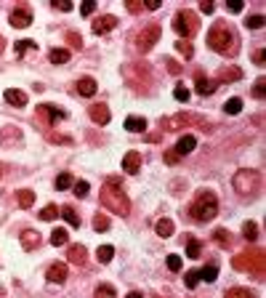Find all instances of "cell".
<instances>
[{
    "mask_svg": "<svg viewBox=\"0 0 266 298\" xmlns=\"http://www.w3.org/2000/svg\"><path fill=\"white\" fill-rule=\"evenodd\" d=\"M101 205H104V208H109L112 213H118V216H128V213H131V200H128V195L122 192V184H120L118 176H112V178L104 181V187H101Z\"/></svg>",
    "mask_w": 266,
    "mask_h": 298,
    "instance_id": "cell-1",
    "label": "cell"
},
{
    "mask_svg": "<svg viewBox=\"0 0 266 298\" xmlns=\"http://www.w3.org/2000/svg\"><path fill=\"white\" fill-rule=\"evenodd\" d=\"M207 45L221 56H235L237 54V32L232 30V24L218 22L207 32Z\"/></svg>",
    "mask_w": 266,
    "mask_h": 298,
    "instance_id": "cell-2",
    "label": "cell"
},
{
    "mask_svg": "<svg viewBox=\"0 0 266 298\" xmlns=\"http://www.w3.org/2000/svg\"><path fill=\"white\" fill-rule=\"evenodd\" d=\"M189 213H192L194 221H213V218L218 216V197L213 195L210 189L197 192V197H194Z\"/></svg>",
    "mask_w": 266,
    "mask_h": 298,
    "instance_id": "cell-3",
    "label": "cell"
},
{
    "mask_svg": "<svg viewBox=\"0 0 266 298\" xmlns=\"http://www.w3.org/2000/svg\"><path fill=\"white\" fill-rule=\"evenodd\" d=\"M173 30H176L181 37H186V40H189L194 32L200 30L197 14H192V11H178V14L173 16Z\"/></svg>",
    "mask_w": 266,
    "mask_h": 298,
    "instance_id": "cell-4",
    "label": "cell"
},
{
    "mask_svg": "<svg viewBox=\"0 0 266 298\" xmlns=\"http://www.w3.org/2000/svg\"><path fill=\"white\" fill-rule=\"evenodd\" d=\"M232 187L237 189V195L248 197V195H253V192L258 189V173H256V170H248V168L237 170L235 178H232Z\"/></svg>",
    "mask_w": 266,
    "mask_h": 298,
    "instance_id": "cell-5",
    "label": "cell"
},
{
    "mask_svg": "<svg viewBox=\"0 0 266 298\" xmlns=\"http://www.w3.org/2000/svg\"><path fill=\"white\" fill-rule=\"evenodd\" d=\"M160 24H149V27H144L139 32V37H136V48L141 51V54H147V51H152L154 45H157L160 40Z\"/></svg>",
    "mask_w": 266,
    "mask_h": 298,
    "instance_id": "cell-6",
    "label": "cell"
},
{
    "mask_svg": "<svg viewBox=\"0 0 266 298\" xmlns=\"http://www.w3.org/2000/svg\"><path fill=\"white\" fill-rule=\"evenodd\" d=\"M261 266H264V253H239L235 258V269L239 271H253L256 269L261 274Z\"/></svg>",
    "mask_w": 266,
    "mask_h": 298,
    "instance_id": "cell-7",
    "label": "cell"
},
{
    "mask_svg": "<svg viewBox=\"0 0 266 298\" xmlns=\"http://www.w3.org/2000/svg\"><path fill=\"white\" fill-rule=\"evenodd\" d=\"M37 115L40 117H45V123H59V120H64L67 117V112H64L61 107H56V104H43V107H37Z\"/></svg>",
    "mask_w": 266,
    "mask_h": 298,
    "instance_id": "cell-8",
    "label": "cell"
},
{
    "mask_svg": "<svg viewBox=\"0 0 266 298\" xmlns=\"http://www.w3.org/2000/svg\"><path fill=\"white\" fill-rule=\"evenodd\" d=\"M115 27H118V16L107 14V16H101L93 22V35H107V32H112Z\"/></svg>",
    "mask_w": 266,
    "mask_h": 298,
    "instance_id": "cell-9",
    "label": "cell"
},
{
    "mask_svg": "<svg viewBox=\"0 0 266 298\" xmlns=\"http://www.w3.org/2000/svg\"><path fill=\"white\" fill-rule=\"evenodd\" d=\"M11 24L19 27V30L30 27V24H32V11L30 8H16L14 14H11Z\"/></svg>",
    "mask_w": 266,
    "mask_h": 298,
    "instance_id": "cell-10",
    "label": "cell"
},
{
    "mask_svg": "<svg viewBox=\"0 0 266 298\" xmlns=\"http://www.w3.org/2000/svg\"><path fill=\"white\" fill-rule=\"evenodd\" d=\"M88 115H90V120H93L96 125H107V123H109V109H107V104H93V107L88 109Z\"/></svg>",
    "mask_w": 266,
    "mask_h": 298,
    "instance_id": "cell-11",
    "label": "cell"
},
{
    "mask_svg": "<svg viewBox=\"0 0 266 298\" xmlns=\"http://www.w3.org/2000/svg\"><path fill=\"white\" fill-rule=\"evenodd\" d=\"M48 282L54 285H61L64 280H67V264H54V266H48Z\"/></svg>",
    "mask_w": 266,
    "mask_h": 298,
    "instance_id": "cell-12",
    "label": "cell"
},
{
    "mask_svg": "<svg viewBox=\"0 0 266 298\" xmlns=\"http://www.w3.org/2000/svg\"><path fill=\"white\" fill-rule=\"evenodd\" d=\"M139 168H141V155L139 152H128V155L122 157V170H125V173H139Z\"/></svg>",
    "mask_w": 266,
    "mask_h": 298,
    "instance_id": "cell-13",
    "label": "cell"
},
{
    "mask_svg": "<svg viewBox=\"0 0 266 298\" xmlns=\"http://www.w3.org/2000/svg\"><path fill=\"white\" fill-rule=\"evenodd\" d=\"M194 147H197V138H194L192 133H186V136H181L178 141H176V155L184 157V155H189Z\"/></svg>",
    "mask_w": 266,
    "mask_h": 298,
    "instance_id": "cell-14",
    "label": "cell"
},
{
    "mask_svg": "<svg viewBox=\"0 0 266 298\" xmlns=\"http://www.w3.org/2000/svg\"><path fill=\"white\" fill-rule=\"evenodd\" d=\"M22 248L24 250H35V248H40V232H22Z\"/></svg>",
    "mask_w": 266,
    "mask_h": 298,
    "instance_id": "cell-15",
    "label": "cell"
},
{
    "mask_svg": "<svg viewBox=\"0 0 266 298\" xmlns=\"http://www.w3.org/2000/svg\"><path fill=\"white\" fill-rule=\"evenodd\" d=\"M86 245H69V250H67V258L72 264H77V266H83V264H86Z\"/></svg>",
    "mask_w": 266,
    "mask_h": 298,
    "instance_id": "cell-16",
    "label": "cell"
},
{
    "mask_svg": "<svg viewBox=\"0 0 266 298\" xmlns=\"http://www.w3.org/2000/svg\"><path fill=\"white\" fill-rule=\"evenodd\" d=\"M75 88H77V94H80V96H93L99 85H96V80H93V77H83V80H77V85H75Z\"/></svg>",
    "mask_w": 266,
    "mask_h": 298,
    "instance_id": "cell-17",
    "label": "cell"
},
{
    "mask_svg": "<svg viewBox=\"0 0 266 298\" xmlns=\"http://www.w3.org/2000/svg\"><path fill=\"white\" fill-rule=\"evenodd\" d=\"M200 253H203V242L197 237L186 234V258H200Z\"/></svg>",
    "mask_w": 266,
    "mask_h": 298,
    "instance_id": "cell-18",
    "label": "cell"
},
{
    "mask_svg": "<svg viewBox=\"0 0 266 298\" xmlns=\"http://www.w3.org/2000/svg\"><path fill=\"white\" fill-rule=\"evenodd\" d=\"M216 80H207V77L203 75V72H200V75H197V91H200V94H203V96H210L213 94V91H216Z\"/></svg>",
    "mask_w": 266,
    "mask_h": 298,
    "instance_id": "cell-19",
    "label": "cell"
},
{
    "mask_svg": "<svg viewBox=\"0 0 266 298\" xmlns=\"http://www.w3.org/2000/svg\"><path fill=\"white\" fill-rule=\"evenodd\" d=\"M125 131H131V133H141V131H147V120L144 117H125Z\"/></svg>",
    "mask_w": 266,
    "mask_h": 298,
    "instance_id": "cell-20",
    "label": "cell"
},
{
    "mask_svg": "<svg viewBox=\"0 0 266 298\" xmlns=\"http://www.w3.org/2000/svg\"><path fill=\"white\" fill-rule=\"evenodd\" d=\"M5 101L16 104V107H24V104H27V94H24V91H16V88H8L5 91Z\"/></svg>",
    "mask_w": 266,
    "mask_h": 298,
    "instance_id": "cell-21",
    "label": "cell"
},
{
    "mask_svg": "<svg viewBox=\"0 0 266 298\" xmlns=\"http://www.w3.org/2000/svg\"><path fill=\"white\" fill-rule=\"evenodd\" d=\"M59 213H61V218L69 224V227H75V229L80 227V216L75 213V208H72V205H64V208L59 210Z\"/></svg>",
    "mask_w": 266,
    "mask_h": 298,
    "instance_id": "cell-22",
    "label": "cell"
},
{
    "mask_svg": "<svg viewBox=\"0 0 266 298\" xmlns=\"http://www.w3.org/2000/svg\"><path fill=\"white\" fill-rule=\"evenodd\" d=\"M197 117H192V115H176L173 120H168L165 123V128L168 131H176V128H181V125H189V123H194Z\"/></svg>",
    "mask_w": 266,
    "mask_h": 298,
    "instance_id": "cell-23",
    "label": "cell"
},
{
    "mask_svg": "<svg viewBox=\"0 0 266 298\" xmlns=\"http://www.w3.org/2000/svg\"><path fill=\"white\" fill-rule=\"evenodd\" d=\"M16 202H19V208H32V202H35V192H32V189L16 192Z\"/></svg>",
    "mask_w": 266,
    "mask_h": 298,
    "instance_id": "cell-24",
    "label": "cell"
},
{
    "mask_svg": "<svg viewBox=\"0 0 266 298\" xmlns=\"http://www.w3.org/2000/svg\"><path fill=\"white\" fill-rule=\"evenodd\" d=\"M173 229H176V227H173L171 218H160V221L154 224V232H157L160 237H171V234H173Z\"/></svg>",
    "mask_w": 266,
    "mask_h": 298,
    "instance_id": "cell-25",
    "label": "cell"
},
{
    "mask_svg": "<svg viewBox=\"0 0 266 298\" xmlns=\"http://www.w3.org/2000/svg\"><path fill=\"white\" fill-rule=\"evenodd\" d=\"M67 242H69L67 229H59V227H56L54 232H51V245H54V248H61V245H67Z\"/></svg>",
    "mask_w": 266,
    "mask_h": 298,
    "instance_id": "cell-26",
    "label": "cell"
},
{
    "mask_svg": "<svg viewBox=\"0 0 266 298\" xmlns=\"http://www.w3.org/2000/svg\"><path fill=\"white\" fill-rule=\"evenodd\" d=\"M239 77H242V72L232 67V69H221V72H218V80L216 83H235V80H239Z\"/></svg>",
    "mask_w": 266,
    "mask_h": 298,
    "instance_id": "cell-27",
    "label": "cell"
},
{
    "mask_svg": "<svg viewBox=\"0 0 266 298\" xmlns=\"http://www.w3.org/2000/svg\"><path fill=\"white\" fill-rule=\"evenodd\" d=\"M115 256V248L112 245H99V250H96V258H99V264H109Z\"/></svg>",
    "mask_w": 266,
    "mask_h": 298,
    "instance_id": "cell-28",
    "label": "cell"
},
{
    "mask_svg": "<svg viewBox=\"0 0 266 298\" xmlns=\"http://www.w3.org/2000/svg\"><path fill=\"white\" fill-rule=\"evenodd\" d=\"M242 237H245L248 242L256 240V237H258V224H256V221H245V224H242Z\"/></svg>",
    "mask_w": 266,
    "mask_h": 298,
    "instance_id": "cell-29",
    "label": "cell"
},
{
    "mask_svg": "<svg viewBox=\"0 0 266 298\" xmlns=\"http://www.w3.org/2000/svg\"><path fill=\"white\" fill-rule=\"evenodd\" d=\"M48 59H51L54 64H64V62H69V51H67V48H54V51L48 54Z\"/></svg>",
    "mask_w": 266,
    "mask_h": 298,
    "instance_id": "cell-30",
    "label": "cell"
},
{
    "mask_svg": "<svg viewBox=\"0 0 266 298\" xmlns=\"http://www.w3.org/2000/svg\"><path fill=\"white\" fill-rule=\"evenodd\" d=\"M224 109H226V115H239L242 112V99H229V101L224 104Z\"/></svg>",
    "mask_w": 266,
    "mask_h": 298,
    "instance_id": "cell-31",
    "label": "cell"
},
{
    "mask_svg": "<svg viewBox=\"0 0 266 298\" xmlns=\"http://www.w3.org/2000/svg\"><path fill=\"white\" fill-rule=\"evenodd\" d=\"M216 277H218V266H205V269H200V280H205V282H216Z\"/></svg>",
    "mask_w": 266,
    "mask_h": 298,
    "instance_id": "cell-32",
    "label": "cell"
},
{
    "mask_svg": "<svg viewBox=\"0 0 266 298\" xmlns=\"http://www.w3.org/2000/svg\"><path fill=\"white\" fill-rule=\"evenodd\" d=\"M224 298H256V296H253L248 288H232L224 293Z\"/></svg>",
    "mask_w": 266,
    "mask_h": 298,
    "instance_id": "cell-33",
    "label": "cell"
},
{
    "mask_svg": "<svg viewBox=\"0 0 266 298\" xmlns=\"http://www.w3.org/2000/svg\"><path fill=\"white\" fill-rule=\"evenodd\" d=\"M11 138H22V133H19V128H3V133H0V144H11Z\"/></svg>",
    "mask_w": 266,
    "mask_h": 298,
    "instance_id": "cell-34",
    "label": "cell"
},
{
    "mask_svg": "<svg viewBox=\"0 0 266 298\" xmlns=\"http://www.w3.org/2000/svg\"><path fill=\"white\" fill-rule=\"evenodd\" d=\"M96 298H118V293H115L112 285H99L96 288Z\"/></svg>",
    "mask_w": 266,
    "mask_h": 298,
    "instance_id": "cell-35",
    "label": "cell"
},
{
    "mask_svg": "<svg viewBox=\"0 0 266 298\" xmlns=\"http://www.w3.org/2000/svg\"><path fill=\"white\" fill-rule=\"evenodd\" d=\"M56 216H59V208H56V205H45V208L40 210V218H43V221H54Z\"/></svg>",
    "mask_w": 266,
    "mask_h": 298,
    "instance_id": "cell-36",
    "label": "cell"
},
{
    "mask_svg": "<svg viewBox=\"0 0 266 298\" xmlns=\"http://www.w3.org/2000/svg\"><path fill=\"white\" fill-rule=\"evenodd\" d=\"M213 237H216V242L221 245V248H229V240H232V234H229V232H226V229H216V234H213Z\"/></svg>",
    "mask_w": 266,
    "mask_h": 298,
    "instance_id": "cell-37",
    "label": "cell"
},
{
    "mask_svg": "<svg viewBox=\"0 0 266 298\" xmlns=\"http://www.w3.org/2000/svg\"><path fill=\"white\" fill-rule=\"evenodd\" d=\"M176 51H178L181 56H186V59H192V54H194V48L189 45V40H178L176 43Z\"/></svg>",
    "mask_w": 266,
    "mask_h": 298,
    "instance_id": "cell-38",
    "label": "cell"
},
{
    "mask_svg": "<svg viewBox=\"0 0 266 298\" xmlns=\"http://www.w3.org/2000/svg\"><path fill=\"white\" fill-rule=\"evenodd\" d=\"M93 229H96V232H107V229H109V218H107V216H101V213H96V218H93Z\"/></svg>",
    "mask_w": 266,
    "mask_h": 298,
    "instance_id": "cell-39",
    "label": "cell"
},
{
    "mask_svg": "<svg viewBox=\"0 0 266 298\" xmlns=\"http://www.w3.org/2000/svg\"><path fill=\"white\" fill-rule=\"evenodd\" d=\"M245 27L248 30H261L264 27V16L256 14V16H248V22H245Z\"/></svg>",
    "mask_w": 266,
    "mask_h": 298,
    "instance_id": "cell-40",
    "label": "cell"
},
{
    "mask_svg": "<svg viewBox=\"0 0 266 298\" xmlns=\"http://www.w3.org/2000/svg\"><path fill=\"white\" fill-rule=\"evenodd\" d=\"M181 266H184L181 256H176V253H171V256H168V269H171V271H181Z\"/></svg>",
    "mask_w": 266,
    "mask_h": 298,
    "instance_id": "cell-41",
    "label": "cell"
},
{
    "mask_svg": "<svg viewBox=\"0 0 266 298\" xmlns=\"http://www.w3.org/2000/svg\"><path fill=\"white\" fill-rule=\"evenodd\" d=\"M72 176H69V173H61L59 178H56V189H69V187H72Z\"/></svg>",
    "mask_w": 266,
    "mask_h": 298,
    "instance_id": "cell-42",
    "label": "cell"
},
{
    "mask_svg": "<svg viewBox=\"0 0 266 298\" xmlns=\"http://www.w3.org/2000/svg\"><path fill=\"white\" fill-rule=\"evenodd\" d=\"M30 48H37V45H35V43H32V40H19V43L14 45V51H16V56H22V54H24V51H30Z\"/></svg>",
    "mask_w": 266,
    "mask_h": 298,
    "instance_id": "cell-43",
    "label": "cell"
},
{
    "mask_svg": "<svg viewBox=\"0 0 266 298\" xmlns=\"http://www.w3.org/2000/svg\"><path fill=\"white\" fill-rule=\"evenodd\" d=\"M173 96H176V101H189V88H186V85H176Z\"/></svg>",
    "mask_w": 266,
    "mask_h": 298,
    "instance_id": "cell-44",
    "label": "cell"
},
{
    "mask_svg": "<svg viewBox=\"0 0 266 298\" xmlns=\"http://www.w3.org/2000/svg\"><path fill=\"white\" fill-rule=\"evenodd\" d=\"M253 96H256V99H264V96H266V80H264V77H258V80H256V88H253Z\"/></svg>",
    "mask_w": 266,
    "mask_h": 298,
    "instance_id": "cell-45",
    "label": "cell"
},
{
    "mask_svg": "<svg viewBox=\"0 0 266 298\" xmlns=\"http://www.w3.org/2000/svg\"><path fill=\"white\" fill-rule=\"evenodd\" d=\"M72 189H75V195H77V197H86L90 187H88V181H75V184H72Z\"/></svg>",
    "mask_w": 266,
    "mask_h": 298,
    "instance_id": "cell-46",
    "label": "cell"
},
{
    "mask_svg": "<svg viewBox=\"0 0 266 298\" xmlns=\"http://www.w3.org/2000/svg\"><path fill=\"white\" fill-rule=\"evenodd\" d=\"M186 288H197V282H200V271H186Z\"/></svg>",
    "mask_w": 266,
    "mask_h": 298,
    "instance_id": "cell-47",
    "label": "cell"
},
{
    "mask_svg": "<svg viewBox=\"0 0 266 298\" xmlns=\"http://www.w3.org/2000/svg\"><path fill=\"white\" fill-rule=\"evenodd\" d=\"M51 5H54V8H59V11H72V8H75L72 0H54Z\"/></svg>",
    "mask_w": 266,
    "mask_h": 298,
    "instance_id": "cell-48",
    "label": "cell"
},
{
    "mask_svg": "<svg viewBox=\"0 0 266 298\" xmlns=\"http://www.w3.org/2000/svg\"><path fill=\"white\" fill-rule=\"evenodd\" d=\"M93 11H96V3H93V0H88V3L80 5V14H83V16H90Z\"/></svg>",
    "mask_w": 266,
    "mask_h": 298,
    "instance_id": "cell-49",
    "label": "cell"
},
{
    "mask_svg": "<svg viewBox=\"0 0 266 298\" xmlns=\"http://www.w3.org/2000/svg\"><path fill=\"white\" fill-rule=\"evenodd\" d=\"M226 8H229L232 14H239V11L245 8V5H242V0H229V3H226Z\"/></svg>",
    "mask_w": 266,
    "mask_h": 298,
    "instance_id": "cell-50",
    "label": "cell"
},
{
    "mask_svg": "<svg viewBox=\"0 0 266 298\" xmlns=\"http://www.w3.org/2000/svg\"><path fill=\"white\" fill-rule=\"evenodd\" d=\"M165 67H168V72H171V75H178V72H181L178 62H173V59H165Z\"/></svg>",
    "mask_w": 266,
    "mask_h": 298,
    "instance_id": "cell-51",
    "label": "cell"
},
{
    "mask_svg": "<svg viewBox=\"0 0 266 298\" xmlns=\"http://www.w3.org/2000/svg\"><path fill=\"white\" fill-rule=\"evenodd\" d=\"M67 43H72L75 48H80V45H83V37L77 35V32H69V35H67Z\"/></svg>",
    "mask_w": 266,
    "mask_h": 298,
    "instance_id": "cell-52",
    "label": "cell"
},
{
    "mask_svg": "<svg viewBox=\"0 0 266 298\" xmlns=\"http://www.w3.org/2000/svg\"><path fill=\"white\" fill-rule=\"evenodd\" d=\"M165 163H168V165H176V163H178L176 149H168V152H165Z\"/></svg>",
    "mask_w": 266,
    "mask_h": 298,
    "instance_id": "cell-53",
    "label": "cell"
},
{
    "mask_svg": "<svg viewBox=\"0 0 266 298\" xmlns=\"http://www.w3.org/2000/svg\"><path fill=\"white\" fill-rule=\"evenodd\" d=\"M141 8H144V5H141L139 0H128V11H131V14H139Z\"/></svg>",
    "mask_w": 266,
    "mask_h": 298,
    "instance_id": "cell-54",
    "label": "cell"
},
{
    "mask_svg": "<svg viewBox=\"0 0 266 298\" xmlns=\"http://www.w3.org/2000/svg\"><path fill=\"white\" fill-rule=\"evenodd\" d=\"M200 11H203V14H213V11H216V5H213L210 0H205V3H200Z\"/></svg>",
    "mask_w": 266,
    "mask_h": 298,
    "instance_id": "cell-55",
    "label": "cell"
},
{
    "mask_svg": "<svg viewBox=\"0 0 266 298\" xmlns=\"http://www.w3.org/2000/svg\"><path fill=\"white\" fill-rule=\"evenodd\" d=\"M253 62H256L258 67H261V64H264V48H258L256 54H253Z\"/></svg>",
    "mask_w": 266,
    "mask_h": 298,
    "instance_id": "cell-56",
    "label": "cell"
},
{
    "mask_svg": "<svg viewBox=\"0 0 266 298\" xmlns=\"http://www.w3.org/2000/svg\"><path fill=\"white\" fill-rule=\"evenodd\" d=\"M160 5H163V0H147V8L149 11H157Z\"/></svg>",
    "mask_w": 266,
    "mask_h": 298,
    "instance_id": "cell-57",
    "label": "cell"
},
{
    "mask_svg": "<svg viewBox=\"0 0 266 298\" xmlns=\"http://www.w3.org/2000/svg\"><path fill=\"white\" fill-rule=\"evenodd\" d=\"M125 298H144V296H141V293H136V290H133V293H128Z\"/></svg>",
    "mask_w": 266,
    "mask_h": 298,
    "instance_id": "cell-58",
    "label": "cell"
},
{
    "mask_svg": "<svg viewBox=\"0 0 266 298\" xmlns=\"http://www.w3.org/2000/svg\"><path fill=\"white\" fill-rule=\"evenodd\" d=\"M0 54H3V35H0Z\"/></svg>",
    "mask_w": 266,
    "mask_h": 298,
    "instance_id": "cell-59",
    "label": "cell"
},
{
    "mask_svg": "<svg viewBox=\"0 0 266 298\" xmlns=\"http://www.w3.org/2000/svg\"><path fill=\"white\" fill-rule=\"evenodd\" d=\"M154 298H160V296H154Z\"/></svg>",
    "mask_w": 266,
    "mask_h": 298,
    "instance_id": "cell-60",
    "label": "cell"
}]
</instances>
